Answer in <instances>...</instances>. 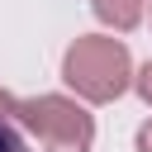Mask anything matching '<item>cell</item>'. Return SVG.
<instances>
[{"label": "cell", "instance_id": "obj_5", "mask_svg": "<svg viewBox=\"0 0 152 152\" xmlns=\"http://www.w3.org/2000/svg\"><path fill=\"white\" fill-rule=\"evenodd\" d=\"M138 90H142V100L152 104V62H147V66L138 71Z\"/></svg>", "mask_w": 152, "mask_h": 152}, {"label": "cell", "instance_id": "obj_4", "mask_svg": "<svg viewBox=\"0 0 152 152\" xmlns=\"http://www.w3.org/2000/svg\"><path fill=\"white\" fill-rule=\"evenodd\" d=\"M0 152H28L24 133H19V128H14V119H5V114H0Z\"/></svg>", "mask_w": 152, "mask_h": 152}, {"label": "cell", "instance_id": "obj_6", "mask_svg": "<svg viewBox=\"0 0 152 152\" xmlns=\"http://www.w3.org/2000/svg\"><path fill=\"white\" fill-rule=\"evenodd\" d=\"M138 152H152V124L138 128Z\"/></svg>", "mask_w": 152, "mask_h": 152}, {"label": "cell", "instance_id": "obj_3", "mask_svg": "<svg viewBox=\"0 0 152 152\" xmlns=\"http://www.w3.org/2000/svg\"><path fill=\"white\" fill-rule=\"evenodd\" d=\"M90 10H95L100 24H109L119 33L138 28V19H142V0H90Z\"/></svg>", "mask_w": 152, "mask_h": 152}, {"label": "cell", "instance_id": "obj_1", "mask_svg": "<svg viewBox=\"0 0 152 152\" xmlns=\"http://www.w3.org/2000/svg\"><path fill=\"white\" fill-rule=\"evenodd\" d=\"M62 81L90 100V104H109L128 90L133 81V62H128V48L119 38H104V33H86L66 48L62 57Z\"/></svg>", "mask_w": 152, "mask_h": 152}, {"label": "cell", "instance_id": "obj_2", "mask_svg": "<svg viewBox=\"0 0 152 152\" xmlns=\"http://www.w3.org/2000/svg\"><path fill=\"white\" fill-rule=\"evenodd\" d=\"M0 114L14 119V124H24L28 133H38V138H43L48 147H57V152H90V142H95V119H90L76 100H66V95L19 100V95L0 90Z\"/></svg>", "mask_w": 152, "mask_h": 152}]
</instances>
